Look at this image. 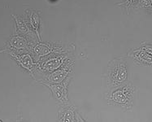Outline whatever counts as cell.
I'll return each instance as SVG.
<instances>
[{"instance_id":"7a4b0ae2","label":"cell","mask_w":152,"mask_h":122,"mask_svg":"<svg viewBox=\"0 0 152 122\" xmlns=\"http://www.w3.org/2000/svg\"><path fill=\"white\" fill-rule=\"evenodd\" d=\"M9 54L12 57V59L18 63L19 65H20L25 69H27L28 72H31L32 68L34 67V62L29 54H17L13 52H9Z\"/></svg>"},{"instance_id":"277c9868","label":"cell","mask_w":152,"mask_h":122,"mask_svg":"<svg viewBox=\"0 0 152 122\" xmlns=\"http://www.w3.org/2000/svg\"><path fill=\"white\" fill-rule=\"evenodd\" d=\"M28 19H29L28 20L29 25L37 34L38 40L41 41L40 33H39V28H40V16H39V14L36 11H31L29 13Z\"/></svg>"},{"instance_id":"6da1fadb","label":"cell","mask_w":152,"mask_h":122,"mask_svg":"<svg viewBox=\"0 0 152 122\" xmlns=\"http://www.w3.org/2000/svg\"><path fill=\"white\" fill-rule=\"evenodd\" d=\"M30 48V45L27 39L20 35H14L11 37L10 39L5 45V48L2 51L8 52H21L23 50H27Z\"/></svg>"},{"instance_id":"5b68a950","label":"cell","mask_w":152,"mask_h":122,"mask_svg":"<svg viewBox=\"0 0 152 122\" xmlns=\"http://www.w3.org/2000/svg\"><path fill=\"white\" fill-rule=\"evenodd\" d=\"M12 16L15 19L17 31L20 32V33H21V34H24L30 35V36L33 34L31 29H30V27L27 25V23H26L24 20L21 19V18H20L18 16H15V15H12Z\"/></svg>"},{"instance_id":"3957f363","label":"cell","mask_w":152,"mask_h":122,"mask_svg":"<svg viewBox=\"0 0 152 122\" xmlns=\"http://www.w3.org/2000/svg\"><path fill=\"white\" fill-rule=\"evenodd\" d=\"M108 73L112 81V84L115 85H117V83L124 79V71L123 70V68L121 67V64H117V60L114 61V64L110 69Z\"/></svg>"}]
</instances>
